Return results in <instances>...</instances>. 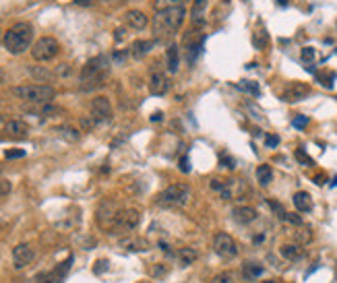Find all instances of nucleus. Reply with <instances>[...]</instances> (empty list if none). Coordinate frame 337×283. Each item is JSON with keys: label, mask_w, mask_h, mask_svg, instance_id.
<instances>
[{"label": "nucleus", "mask_w": 337, "mask_h": 283, "mask_svg": "<svg viewBox=\"0 0 337 283\" xmlns=\"http://www.w3.org/2000/svg\"><path fill=\"white\" fill-rule=\"evenodd\" d=\"M3 46L13 56L23 54L25 50H29L33 46V27L29 23H25V21L15 23L13 27H9L3 33Z\"/></svg>", "instance_id": "1"}, {"label": "nucleus", "mask_w": 337, "mask_h": 283, "mask_svg": "<svg viewBox=\"0 0 337 283\" xmlns=\"http://www.w3.org/2000/svg\"><path fill=\"white\" fill-rule=\"evenodd\" d=\"M108 73H110L108 56H103V54L95 56V58H91L81 71V89L93 91V89L103 87L106 79H108Z\"/></svg>", "instance_id": "2"}, {"label": "nucleus", "mask_w": 337, "mask_h": 283, "mask_svg": "<svg viewBox=\"0 0 337 283\" xmlns=\"http://www.w3.org/2000/svg\"><path fill=\"white\" fill-rule=\"evenodd\" d=\"M186 19V11L184 7H174L170 11H161V13H155V21H153V31L157 37H170L174 35L176 31H180L182 23Z\"/></svg>", "instance_id": "3"}, {"label": "nucleus", "mask_w": 337, "mask_h": 283, "mask_svg": "<svg viewBox=\"0 0 337 283\" xmlns=\"http://www.w3.org/2000/svg\"><path fill=\"white\" fill-rule=\"evenodd\" d=\"M13 95L19 97L21 101H27V103L46 105L54 99L56 91L50 85H21V87H13Z\"/></svg>", "instance_id": "4"}, {"label": "nucleus", "mask_w": 337, "mask_h": 283, "mask_svg": "<svg viewBox=\"0 0 337 283\" xmlns=\"http://www.w3.org/2000/svg\"><path fill=\"white\" fill-rule=\"evenodd\" d=\"M188 199H191L188 184H172L157 194L155 205L157 207H184Z\"/></svg>", "instance_id": "5"}, {"label": "nucleus", "mask_w": 337, "mask_h": 283, "mask_svg": "<svg viewBox=\"0 0 337 283\" xmlns=\"http://www.w3.org/2000/svg\"><path fill=\"white\" fill-rule=\"evenodd\" d=\"M60 52V43L54 37H39L33 46H31V56L37 62H50L54 60Z\"/></svg>", "instance_id": "6"}, {"label": "nucleus", "mask_w": 337, "mask_h": 283, "mask_svg": "<svg viewBox=\"0 0 337 283\" xmlns=\"http://www.w3.org/2000/svg\"><path fill=\"white\" fill-rule=\"evenodd\" d=\"M141 223V213L137 209H120L118 211V217H116V225L112 234H127V232H133L139 228Z\"/></svg>", "instance_id": "7"}, {"label": "nucleus", "mask_w": 337, "mask_h": 283, "mask_svg": "<svg viewBox=\"0 0 337 283\" xmlns=\"http://www.w3.org/2000/svg\"><path fill=\"white\" fill-rule=\"evenodd\" d=\"M213 250H215L217 256L230 260V258H234L238 254V244H236V240L230 234L217 232L215 238H213Z\"/></svg>", "instance_id": "8"}, {"label": "nucleus", "mask_w": 337, "mask_h": 283, "mask_svg": "<svg viewBox=\"0 0 337 283\" xmlns=\"http://www.w3.org/2000/svg\"><path fill=\"white\" fill-rule=\"evenodd\" d=\"M118 211H120V209L116 207V203L103 201V203L99 205V209H97V225H99L101 230H106V232L112 234V230H114V225H116Z\"/></svg>", "instance_id": "9"}, {"label": "nucleus", "mask_w": 337, "mask_h": 283, "mask_svg": "<svg viewBox=\"0 0 337 283\" xmlns=\"http://www.w3.org/2000/svg\"><path fill=\"white\" fill-rule=\"evenodd\" d=\"M112 118V103L108 97L99 95L91 101V120L101 124V122H108Z\"/></svg>", "instance_id": "10"}, {"label": "nucleus", "mask_w": 337, "mask_h": 283, "mask_svg": "<svg viewBox=\"0 0 337 283\" xmlns=\"http://www.w3.org/2000/svg\"><path fill=\"white\" fill-rule=\"evenodd\" d=\"M308 93H310V87H308L306 83H300V81H296V83H290V85L284 89V93H282V99H284V101H288V103H294V101H300V99H304Z\"/></svg>", "instance_id": "11"}, {"label": "nucleus", "mask_w": 337, "mask_h": 283, "mask_svg": "<svg viewBox=\"0 0 337 283\" xmlns=\"http://www.w3.org/2000/svg\"><path fill=\"white\" fill-rule=\"evenodd\" d=\"M35 258V252L29 244H19L13 248V263L17 269H23L27 265H31V260Z\"/></svg>", "instance_id": "12"}, {"label": "nucleus", "mask_w": 337, "mask_h": 283, "mask_svg": "<svg viewBox=\"0 0 337 283\" xmlns=\"http://www.w3.org/2000/svg\"><path fill=\"white\" fill-rule=\"evenodd\" d=\"M149 91L153 95H165L170 91V79H167L163 73H153L151 75V81H149Z\"/></svg>", "instance_id": "13"}, {"label": "nucleus", "mask_w": 337, "mask_h": 283, "mask_svg": "<svg viewBox=\"0 0 337 283\" xmlns=\"http://www.w3.org/2000/svg\"><path fill=\"white\" fill-rule=\"evenodd\" d=\"M124 21H127L129 27H133V29H137V31H143V29L149 25V17H147L143 11H137V9L129 11V13L124 15Z\"/></svg>", "instance_id": "14"}, {"label": "nucleus", "mask_w": 337, "mask_h": 283, "mask_svg": "<svg viewBox=\"0 0 337 283\" xmlns=\"http://www.w3.org/2000/svg\"><path fill=\"white\" fill-rule=\"evenodd\" d=\"M205 9H207V0H193L191 21H193L195 29H201L205 25Z\"/></svg>", "instance_id": "15"}, {"label": "nucleus", "mask_w": 337, "mask_h": 283, "mask_svg": "<svg viewBox=\"0 0 337 283\" xmlns=\"http://www.w3.org/2000/svg\"><path fill=\"white\" fill-rule=\"evenodd\" d=\"M165 64H167V73H176L178 64H180V48L178 43H170L165 50Z\"/></svg>", "instance_id": "16"}, {"label": "nucleus", "mask_w": 337, "mask_h": 283, "mask_svg": "<svg viewBox=\"0 0 337 283\" xmlns=\"http://www.w3.org/2000/svg\"><path fill=\"white\" fill-rule=\"evenodd\" d=\"M69 265H71V258L62 265V269L58 267V269H54L52 273H46V275H39L37 279H35V283H62V277H65V273L69 271Z\"/></svg>", "instance_id": "17"}, {"label": "nucleus", "mask_w": 337, "mask_h": 283, "mask_svg": "<svg viewBox=\"0 0 337 283\" xmlns=\"http://www.w3.org/2000/svg\"><path fill=\"white\" fill-rule=\"evenodd\" d=\"M232 215H234V219L238 221V223H242V225H246V223H252L257 217H259V213H257V209H252V207H236L234 211H232Z\"/></svg>", "instance_id": "18"}, {"label": "nucleus", "mask_w": 337, "mask_h": 283, "mask_svg": "<svg viewBox=\"0 0 337 283\" xmlns=\"http://www.w3.org/2000/svg\"><path fill=\"white\" fill-rule=\"evenodd\" d=\"M197 250L195 248H188V246H184V248H178L176 252H174V258L178 260V265L184 269V267H191L195 260H197Z\"/></svg>", "instance_id": "19"}, {"label": "nucleus", "mask_w": 337, "mask_h": 283, "mask_svg": "<svg viewBox=\"0 0 337 283\" xmlns=\"http://www.w3.org/2000/svg\"><path fill=\"white\" fill-rule=\"evenodd\" d=\"M153 48V41H149V39H137V41H133V46H131V56L133 58H137V60H141L143 56H147L149 54V50Z\"/></svg>", "instance_id": "20"}, {"label": "nucleus", "mask_w": 337, "mask_h": 283, "mask_svg": "<svg viewBox=\"0 0 337 283\" xmlns=\"http://www.w3.org/2000/svg\"><path fill=\"white\" fill-rule=\"evenodd\" d=\"M294 207L300 211V213H308V211H312V199H310V194L308 192H304V190H300V192H296L294 194Z\"/></svg>", "instance_id": "21"}, {"label": "nucleus", "mask_w": 337, "mask_h": 283, "mask_svg": "<svg viewBox=\"0 0 337 283\" xmlns=\"http://www.w3.org/2000/svg\"><path fill=\"white\" fill-rule=\"evenodd\" d=\"M27 130H29V126H27L23 120H11V122H7V126H5V133L11 135V137H25Z\"/></svg>", "instance_id": "22"}, {"label": "nucleus", "mask_w": 337, "mask_h": 283, "mask_svg": "<svg viewBox=\"0 0 337 283\" xmlns=\"http://www.w3.org/2000/svg\"><path fill=\"white\" fill-rule=\"evenodd\" d=\"M279 254H282L284 258H288V260H298V258H302V248H300V244H284L282 248H279Z\"/></svg>", "instance_id": "23"}, {"label": "nucleus", "mask_w": 337, "mask_h": 283, "mask_svg": "<svg viewBox=\"0 0 337 283\" xmlns=\"http://www.w3.org/2000/svg\"><path fill=\"white\" fill-rule=\"evenodd\" d=\"M257 180H259L261 186H269V184H271V180H273V169H271V165L263 163V165L257 167Z\"/></svg>", "instance_id": "24"}, {"label": "nucleus", "mask_w": 337, "mask_h": 283, "mask_svg": "<svg viewBox=\"0 0 337 283\" xmlns=\"http://www.w3.org/2000/svg\"><path fill=\"white\" fill-rule=\"evenodd\" d=\"M122 248L127 250H133V252H145L147 250V242L145 240H137V238H127L120 242Z\"/></svg>", "instance_id": "25"}, {"label": "nucleus", "mask_w": 337, "mask_h": 283, "mask_svg": "<svg viewBox=\"0 0 337 283\" xmlns=\"http://www.w3.org/2000/svg\"><path fill=\"white\" fill-rule=\"evenodd\" d=\"M54 133L58 135V137H62V139H67V141H71V143L79 141V130L77 128H71V126H58Z\"/></svg>", "instance_id": "26"}, {"label": "nucleus", "mask_w": 337, "mask_h": 283, "mask_svg": "<svg viewBox=\"0 0 337 283\" xmlns=\"http://www.w3.org/2000/svg\"><path fill=\"white\" fill-rule=\"evenodd\" d=\"M263 271H265V269H263L261 265H257V263H246L242 273H244L246 279H259V277L263 275Z\"/></svg>", "instance_id": "27"}, {"label": "nucleus", "mask_w": 337, "mask_h": 283, "mask_svg": "<svg viewBox=\"0 0 337 283\" xmlns=\"http://www.w3.org/2000/svg\"><path fill=\"white\" fill-rule=\"evenodd\" d=\"M180 5H182V0H155L153 9H155V13H161V11H170V9L180 7Z\"/></svg>", "instance_id": "28"}, {"label": "nucleus", "mask_w": 337, "mask_h": 283, "mask_svg": "<svg viewBox=\"0 0 337 283\" xmlns=\"http://www.w3.org/2000/svg\"><path fill=\"white\" fill-rule=\"evenodd\" d=\"M238 87H240L244 93L252 95V97H259V95H261V87H259V83H255V81H240Z\"/></svg>", "instance_id": "29"}, {"label": "nucleus", "mask_w": 337, "mask_h": 283, "mask_svg": "<svg viewBox=\"0 0 337 283\" xmlns=\"http://www.w3.org/2000/svg\"><path fill=\"white\" fill-rule=\"evenodd\" d=\"M31 75H33L39 83H48V81L54 77V75H52L50 71H46L44 67H33V69H31Z\"/></svg>", "instance_id": "30"}, {"label": "nucleus", "mask_w": 337, "mask_h": 283, "mask_svg": "<svg viewBox=\"0 0 337 283\" xmlns=\"http://www.w3.org/2000/svg\"><path fill=\"white\" fill-rule=\"evenodd\" d=\"M294 240H296V244H308V242L312 240V232H310V230H306V228H302V230H296V234H294Z\"/></svg>", "instance_id": "31"}, {"label": "nucleus", "mask_w": 337, "mask_h": 283, "mask_svg": "<svg viewBox=\"0 0 337 283\" xmlns=\"http://www.w3.org/2000/svg\"><path fill=\"white\" fill-rule=\"evenodd\" d=\"M209 283H234V273L232 271H221Z\"/></svg>", "instance_id": "32"}, {"label": "nucleus", "mask_w": 337, "mask_h": 283, "mask_svg": "<svg viewBox=\"0 0 337 283\" xmlns=\"http://www.w3.org/2000/svg\"><path fill=\"white\" fill-rule=\"evenodd\" d=\"M294 157H296V159H298V161H300L302 165H312V163H314V161H312V157H308L304 149H296Z\"/></svg>", "instance_id": "33"}, {"label": "nucleus", "mask_w": 337, "mask_h": 283, "mask_svg": "<svg viewBox=\"0 0 337 283\" xmlns=\"http://www.w3.org/2000/svg\"><path fill=\"white\" fill-rule=\"evenodd\" d=\"M267 203H269V207L273 209V213H275V215H277L279 219H286V209H284L282 205H279L277 201H271V199H269Z\"/></svg>", "instance_id": "34"}, {"label": "nucleus", "mask_w": 337, "mask_h": 283, "mask_svg": "<svg viewBox=\"0 0 337 283\" xmlns=\"http://www.w3.org/2000/svg\"><path fill=\"white\" fill-rule=\"evenodd\" d=\"M292 126L294 128H306L308 126V116H294V120H292Z\"/></svg>", "instance_id": "35"}, {"label": "nucleus", "mask_w": 337, "mask_h": 283, "mask_svg": "<svg viewBox=\"0 0 337 283\" xmlns=\"http://www.w3.org/2000/svg\"><path fill=\"white\" fill-rule=\"evenodd\" d=\"M314 56H317L314 48H302V60H304V62H312Z\"/></svg>", "instance_id": "36"}, {"label": "nucleus", "mask_w": 337, "mask_h": 283, "mask_svg": "<svg viewBox=\"0 0 337 283\" xmlns=\"http://www.w3.org/2000/svg\"><path fill=\"white\" fill-rule=\"evenodd\" d=\"M219 163H221V167H228V169H234V167H236V161H234L230 155H221Z\"/></svg>", "instance_id": "37"}, {"label": "nucleus", "mask_w": 337, "mask_h": 283, "mask_svg": "<svg viewBox=\"0 0 337 283\" xmlns=\"http://www.w3.org/2000/svg\"><path fill=\"white\" fill-rule=\"evenodd\" d=\"M265 145H267L269 149H275V147L279 145V137H277V135H267V137H265Z\"/></svg>", "instance_id": "38"}, {"label": "nucleus", "mask_w": 337, "mask_h": 283, "mask_svg": "<svg viewBox=\"0 0 337 283\" xmlns=\"http://www.w3.org/2000/svg\"><path fill=\"white\" fill-rule=\"evenodd\" d=\"M11 182L9 180H0V199H3V197H7L9 192H11Z\"/></svg>", "instance_id": "39"}, {"label": "nucleus", "mask_w": 337, "mask_h": 283, "mask_svg": "<svg viewBox=\"0 0 337 283\" xmlns=\"http://www.w3.org/2000/svg\"><path fill=\"white\" fill-rule=\"evenodd\" d=\"M255 43H257L259 48H265V46H267V33H265V31H259V33L255 35Z\"/></svg>", "instance_id": "40"}, {"label": "nucleus", "mask_w": 337, "mask_h": 283, "mask_svg": "<svg viewBox=\"0 0 337 283\" xmlns=\"http://www.w3.org/2000/svg\"><path fill=\"white\" fill-rule=\"evenodd\" d=\"M230 182H232V180H226V182H223V180H213V182H211V188L221 192V190L226 188V186H230Z\"/></svg>", "instance_id": "41"}, {"label": "nucleus", "mask_w": 337, "mask_h": 283, "mask_svg": "<svg viewBox=\"0 0 337 283\" xmlns=\"http://www.w3.org/2000/svg\"><path fill=\"white\" fill-rule=\"evenodd\" d=\"M19 157H25V151H23V149H15V151H7V159H19Z\"/></svg>", "instance_id": "42"}, {"label": "nucleus", "mask_w": 337, "mask_h": 283, "mask_svg": "<svg viewBox=\"0 0 337 283\" xmlns=\"http://www.w3.org/2000/svg\"><path fill=\"white\" fill-rule=\"evenodd\" d=\"M286 221L294 223V225H302V219L296 215V213H286Z\"/></svg>", "instance_id": "43"}, {"label": "nucleus", "mask_w": 337, "mask_h": 283, "mask_svg": "<svg viewBox=\"0 0 337 283\" xmlns=\"http://www.w3.org/2000/svg\"><path fill=\"white\" fill-rule=\"evenodd\" d=\"M56 75H60V77H69L71 75V67L69 64H60L58 71H56Z\"/></svg>", "instance_id": "44"}, {"label": "nucleus", "mask_w": 337, "mask_h": 283, "mask_svg": "<svg viewBox=\"0 0 337 283\" xmlns=\"http://www.w3.org/2000/svg\"><path fill=\"white\" fill-rule=\"evenodd\" d=\"M180 172H184V174L191 172V165H188V157H186V155L180 159Z\"/></svg>", "instance_id": "45"}, {"label": "nucleus", "mask_w": 337, "mask_h": 283, "mask_svg": "<svg viewBox=\"0 0 337 283\" xmlns=\"http://www.w3.org/2000/svg\"><path fill=\"white\" fill-rule=\"evenodd\" d=\"M165 273H167V269H165L163 265H159V267H153V275H155V277H157V275L161 277V275H165Z\"/></svg>", "instance_id": "46"}, {"label": "nucleus", "mask_w": 337, "mask_h": 283, "mask_svg": "<svg viewBox=\"0 0 337 283\" xmlns=\"http://www.w3.org/2000/svg\"><path fill=\"white\" fill-rule=\"evenodd\" d=\"M127 54H131V52H116V54H114V60H118V62H124Z\"/></svg>", "instance_id": "47"}, {"label": "nucleus", "mask_w": 337, "mask_h": 283, "mask_svg": "<svg viewBox=\"0 0 337 283\" xmlns=\"http://www.w3.org/2000/svg\"><path fill=\"white\" fill-rule=\"evenodd\" d=\"M157 120H159V122L163 120V114H161V112H155V114L151 116V122H157Z\"/></svg>", "instance_id": "48"}, {"label": "nucleus", "mask_w": 337, "mask_h": 283, "mask_svg": "<svg viewBox=\"0 0 337 283\" xmlns=\"http://www.w3.org/2000/svg\"><path fill=\"white\" fill-rule=\"evenodd\" d=\"M75 3L79 7H89V5H93V0H75Z\"/></svg>", "instance_id": "49"}, {"label": "nucleus", "mask_w": 337, "mask_h": 283, "mask_svg": "<svg viewBox=\"0 0 337 283\" xmlns=\"http://www.w3.org/2000/svg\"><path fill=\"white\" fill-rule=\"evenodd\" d=\"M263 240H265V236H263V234H259V236H255V238H252V242H255V244H261Z\"/></svg>", "instance_id": "50"}, {"label": "nucleus", "mask_w": 337, "mask_h": 283, "mask_svg": "<svg viewBox=\"0 0 337 283\" xmlns=\"http://www.w3.org/2000/svg\"><path fill=\"white\" fill-rule=\"evenodd\" d=\"M122 37H124V29H116V39L120 41Z\"/></svg>", "instance_id": "51"}, {"label": "nucleus", "mask_w": 337, "mask_h": 283, "mask_svg": "<svg viewBox=\"0 0 337 283\" xmlns=\"http://www.w3.org/2000/svg\"><path fill=\"white\" fill-rule=\"evenodd\" d=\"M3 79H5V75H3V71H0V83H3Z\"/></svg>", "instance_id": "52"}, {"label": "nucleus", "mask_w": 337, "mask_h": 283, "mask_svg": "<svg viewBox=\"0 0 337 283\" xmlns=\"http://www.w3.org/2000/svg\"><path fill=\"white\" fill-rule=\"evenodd\" d=\"M0 41H3V31H0Z\"/></svg>", "instance_id": "53"}, {"label": "nucleus", "mask_w": 337, "mask_h": 283, "mask_svg": "<svg viewBox=\"0 0 337 283\" xmlns=\"http://www.w3.org/2000/svg\"><path fill=\"white\" fill-rule=\"evenodd\" d=\"M265 283H275V281H265Z\"/></svg>", "instance_id": "54"}]
</instances>
